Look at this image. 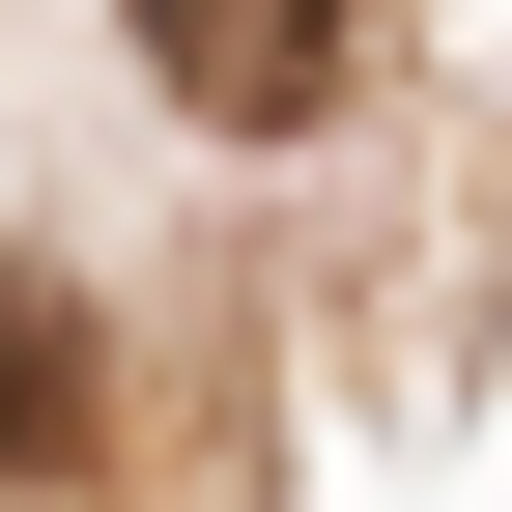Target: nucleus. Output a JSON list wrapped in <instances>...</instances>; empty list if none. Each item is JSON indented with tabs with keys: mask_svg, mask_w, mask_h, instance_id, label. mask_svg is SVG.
Listing matches in <instances>:
<instances>
[{
	"mask_svg": "<svg viewBox=\"0 0 512 512\" xmlns=\"http://www.w3.org/2000/svg\"><path fill=\"white\" fill-rule=\"evenodd\" d=\"M0 484H86V313L0 256Z\"/></svg>",
	"mask_w": 512,
	"mask_h": 512,
	"instance_id": "2",
	"label": "nucleus"
},
{
	"mask_svg": "<svg viewBox=\"0 0 512 512\" xmlns=\"http://www.w3.org/2000/svg\"><path fill=\"white\" fill-rule=\"evenodd\" d=\"M114 29H143V86H171V114L285 143V114H342V29H370V0H114Z\"/></svg>",
	"mask_w": 512,
	"mask_h": 512,
	"instance_id": "1",
	"label": "nucleus"
}]
</instances>
